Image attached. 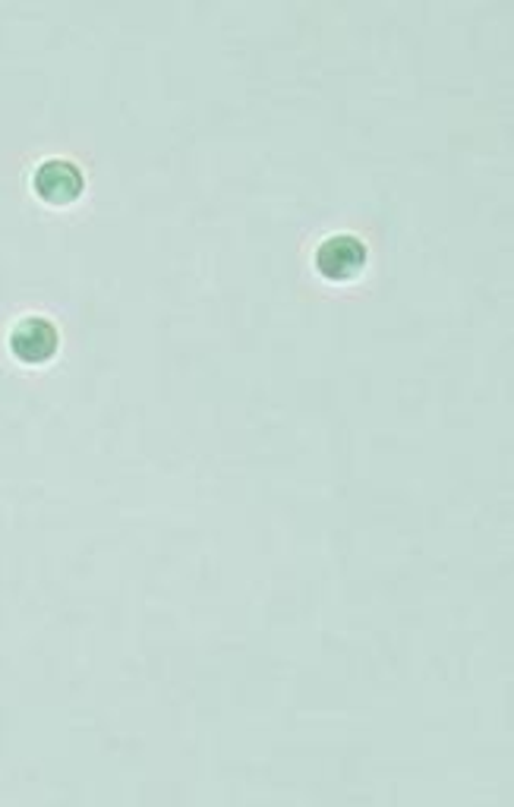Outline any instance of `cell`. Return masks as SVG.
Masks as SVG:
<instances>
[{"mask_svg":"<svg viewBox=\"0 0 514 807\" xmlns=\"http://www.w3.org/2000/svg\"><path fill=\"white\" fill-rule=\"evenodd\" d=\"M36 189L41 200L64 205L83 193V171L74 162H45L36 171Z\"/></svg>","mask_w":514,"mask_h":807,"instance_id":"1","label":"cell"},{"mask_svg":"<svg viewBox=\"0 0 514 807\" xmlns=\"http://www.w3.org/2000/svg\"><path fill=\"white\" fill-rule=\"evenodd\" d=\"M10 344L17 350L22 360H48L57 348V331L48 319H26L19 322Z\"/></svg>","mask_w":514,"mask_h":807,"instance_id":"2","label":"cell"},{"mask_svg":"<svg viewBox=\"0 0 514 807\" xmlns=\"http://www.w3.org/2000/svg\"><path fill=\"white\" fill-rule=\"evenodd\" d=\"M360 262H363V243H357L353 237H334L319 250V265L329 278L350 275L353 269H360Z\"/></svg>","mask_w":514,"mask_h":807,"instance_id":"3","label":"cell"}]
</instances>
